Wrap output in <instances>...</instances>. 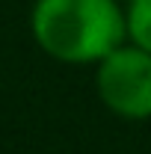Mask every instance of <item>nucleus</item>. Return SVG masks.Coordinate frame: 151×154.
I'll list each match as a JSON object with an SVG mask.
<instances>
[{
    "label": "nucleus",
    "mask_w": 151,
    "mask_h": 154,
    "mask_svg": "<svg viewBox=\"0 0 151 154\" xmlns=\"http://www.w3.org/2000/svg\"><path fill=\"white\" fill-rule=\"evenodd\" d=\"M30 33L42 54L62 65H95L128 42L119 0H36Z\"/></svg>",
    "instance_id": "nucleus-1"
},
{
    "label": "nucleus",
    "mask_w": 151,
    "mask_h": 154,
    "mask_svg": "<svg viewBox=\"0 0 151 154\" xmlns=\"http://www.w3.org/2000/svg\"><path fill=\"white\" fill-rule=\"evenodd\" d=\"M95 92L119 119H151V54L122 42L101 62H95Z\"/></svg>",
    "instance_id": "nucleus-2"
},
{
    "label": "nucleus",
    "mask_w": 151,
    "mask_h": 154,
    "mask_svg": "<svg viewBox=\"0 0 151 154\" xmlns=\"http://www.w3.org/2000/svg\"><path fill=\"white\" fill-rule=\"evenodd\" d=\"M128 42L151 54V0H133L125 6Z\"/></svg>",
    "instance_id": "nucleus-3"
},
{
    "label": "nucleus",
    "mask_w": 151,
    "mask_h": 154,
    "mask_svg": "<svg viewBox=\"0 0 151 154\" xmlns=\"http://www.w3.org/2000/svg\"><path fill=\"white\" fill-rule=\"evenodd\" d=\"M119 3H125V6H128V3H133V0H119Z\"/></svg>",
    "instance_id": "nucleus-4"
}]
</instances>
